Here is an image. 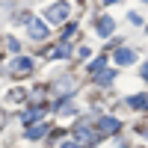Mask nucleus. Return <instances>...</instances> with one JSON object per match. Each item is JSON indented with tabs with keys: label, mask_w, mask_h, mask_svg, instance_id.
<instances>
[{
	"label": "nucleus",
	"mask_w": 148,
	"mask_h": 148,
	"mask_svg": "<svg viewBox=\"0 0 148 148\" xmlns=\"http://www.w3.org/2000/svg\"><path fill=\"white\" fill-rule=\"evenodd\" d=\"M68 12H71L68 3H56V6L47 9V21H51V24H62V21L68 18Z\"/></svg>",
	"instance_id": "f257e3e1"
},
{
	"label": "nucleus",
	"mask_w": 148,
	"mask_h": 148,
	"mask_svg": "<svg viewBox=\"0 0 148 148\" xmlns=\"http://www.w3.org/2000/svg\"><path fill=\"white\" fill-rule=\"evenodd\" d=\"M33 71V62L27 56H18L15 62H12V74H18V77H24V74H30Z\"/></svg>",
	"instance_id": "f03ea898"
},
{
	"label": "nucleus",
	"mask_w": 148,
	"mask_h": 148,
	"mask_svg": "<svg viewBox=\"0 0 148 148\" xmlns=\"http://www.w3.org/2000/svg\"><path fill=\"white\" fill-rule=\"evenodd\" d=\"M116 62L119 65H130V62H136V53H133L130 47H119L116 51Z\"/></svg>",
	"instance_id": "7ed1b4c3"
},
{
	"label": "nucleus",
	"mask_w": 148,
	"mask_h": 148,
	"mask_svg": "<svg viewBox=\"0 0 148 148\" xmlns=\"http://www.w3.org/2000/svg\"><path fill=\"white\" fill-rule=\"evenodd\" d=\"M27 30H30L33 39H45V36H47V27H45L42 21H30V24H27Z\"/></svg>",
	"instance_id": "20e7f679"
},
{
	"label": "nucleus",
	"mask_w": 148,
	"mask_h": 148,
	"mask_svg": "<svg viewBox=\"0 0 148 148\" xmlns=\"http://www.w3.org/2000/svg\"><path fill=\"white\" fill-rule=\"evenodd\" d=\"M113 27H116L113 18H101V21H98V33H101V36H110V33H113Z\"/></svg>",
	"instance_id": "39448f33"
},
{
	"label": "nucleus",
	"mask_w": 148,
	"mask_h": 148,
	"mask_svg": "<svg viewBox=\"0 0 148 148\" xmlns=\"http://www.w3.org/2000/svg\"><path fill=\"white\" fill-rule=\"evenodd\" d=\"M101 130L104 133H116L119 130V121L116 119H101Z\"/></svg>",
	"instance_id": "423d86ee"
},
{
	"label": "nucleus",
	"mask_w": 148,
	"mask_h": 148,
	"mask_svg": "<svg viewBox=\"0 0 148 148\" xmlns=\"http://www.w3.org/2000/svg\"><path fill=\"white\" fill-rule=\"evenodd\" d=\"M130 107H133V110H148V95H136V98H130Z\"/></svg>",
	"instance_id": "0eeeda50"
},
{
	"label": "nucleus",
	"mask_w": 148,
	"mask_h": 148,
	"mask_svg": "<svg viewBox=\"0 0 148 148\" xmlns=\"http://www.w3.org/2000/svg\"><path fill=\"white\" fill-rule=\"evenodd\" d=\"M42 113H45L42 107H36V110H27V113H24V121H39V119H42Z\"/></svg>",
	"instance_id": "6e6552de"
},
{
	"label": "nucleus",
	"mask_w": 148,
	"mask_h": 148,
	"mask_svg": "<svg viewBox=\"0 0 148 148\" xmlns=\"http://www.w3.org/2000/svg\"><path fill=\"white\" fill-rule=\"evenodd\" d=\"M45 133H47V125H39V127H30V133H27V136H30V139H42Z\"/></svg>",
	"instance_id": "1a4fd4ad"
},
{
	"label": "nucleus",
	"mask_w": 148,
	"mask_h": 148,
	"mask_svg": "<svg viewBox=\"0 0 148 148\" xmlns=\"http://www.w3.org/2000/svg\"><path fill=\"white\" fill-rule=\"evenodd\" d=\"M77 139H80V142H92L95 136H92V130H89V127H83V125H80V127H77Z\"/></svg>",
	"instance_id": "9d476101"
},
{
	"label": "nucleus",
	"mask_w": 148,
	"mask_h": 148,
	"mask_svg": "<svg viewBox=\"0 0 148 148\" xmlns=\"http://www.w3.org/2000/svg\"><path fill=\"white\" fill-rule=\"evenodd\" d=\"M113 77H116V74H113V71H107V68H104V71H98V83H104V86H107V83H113Z\"/></svg>",
	"instance_id": "9b49d317"
},
{
	"label": "nucleus",
	"mask_w": 148,
	"mask_h": 148,
	"mask_svg": "<svg viewBox=\"0 0 148 148\" xmlns=\"http://www.w3.org/2000/svg\"><path fill=\"white\" fill-rule=\"evenodd\" d=\"M59 148H80V145H74V142H62Z\"/></svg>",
	"instance_id": "f8f14e48"
},
{
	"label": "nucleus",
	"mask_w": 148,
	"mask_h": 148,
	"mask_svg": "<svg viewBox=\"0 0 148 148\" xmlns=\"http://www.w3.org/2000/svg\"><path fill=\"white\" fill-rule=\"evenodd\" d=\"M142 77H145V80H148V65H142Z\"/></svg>",
	"instance_id": "ddd939ff"
},
{
	"label": "nucleus",
	"mask_w": 148,
	"mask_h": 148,
	"mask_svg": "<svg viewBox=\"0 0 148 148\" xmlns=\"http://www.w3.org/2000/svg\"><path fill=\"white\" fill-rule=\"evenodd\" d=\"M104 3H116V0H104Z\"/></svg>",
	"instance_id": "4468645a"
},
{
	"label": "nucleus",
	"mask_w": 148,
	"mask_h": 148,
	"mask_svg": "<svg viewBox=\"0 0 148 148\" xmlns=\"http://www.w3.org/2000/svg\"><path fill=\"white\" fill-rule=\"evenodd\" d=\"M145 3H148V0H145Z\"/></svg>",
	"instance_id": "2eb2a0df"
}]
</instances>
